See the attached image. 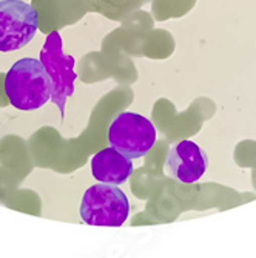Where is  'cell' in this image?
I'll return each instance as SVG.
<instances>
[{
  "mask_svg": "<svg viewBox=\"0 0 256 258\" xmlns=\"http://www.w3.org/2000/svg\"><path fill=\"white\" fill-rule=\"evenodd\" d=\"M39 28L37 11L22 0H0V51L8 53L28 45Z\"/></svg>",
  "mask_w": 256,
  "mask_h": 258,
  "instance_id": "5",
  "label": "cell"
},
{
  "mask_svg": "<svg viewBox=\"0 0 256 258\" xmlns=\"http://www.w3.org/2000/svg\"><path fill=\"white\" fill-rule=\"evenodd\" d=\"M91 173L99 182L121 185L133 175V162L110 146L91 158Z\"/></svg>",
  "mask_w": 256,
  "mask_h": 258,
  "instance_id": "7",
  "label": "cell"
},
{
  "mask_svg": "<svg viewBox=\"0 0 256 258\" xmlns=\"http://www.w3.org/2000/svg\"><path fill=\"white\" fill-rule=\"evenodd\" d=\"M208 167L207 153L193 141H181L170 147L165 159L167 173L182 184H193Z\"/></svg>",
  "mask_w": 256,
  "mask_h": 258,
  "instance_id": "6",
  "label": "cell"
},
{
  "mask_svg": "<svg viewBox=\"0 0 256 258\" xmlns=\"http://www.w3.org/2000/svg\"><path fill=\"white\" fill-rule=\"evenodd\" d=\"M128 214L130 203L127 195L113 184H95L82 197L80 218L90 226L121 227Z\"/></svg>",
  "mask_w": 256,
  "mask_h": 258,
  "instance_id": "2",
  "label": "cell"
},
{
  "mask_svg": "<svg viewBox=\"0 0 256 258\" xmlns=\"http://www.w3.org/2000/svg\"><path fill=\"white\" fill-rule=\"evenodd\" d=\"M5 93L13 107L31 111L51 99V81L40 59L23 57L5 76Z\"/></svg>",
  "mask_w": 256,
  "mask_h": 258,
  "instance_id": "1",
  "label": "cell"
},
{
  "mask_svg": "<svg viewBox=\"0 0 256 258\" xmlns=\"http://www.w3.org/2000/svg\"><path fill=\"white\" fill-rule=\"evenodd\" d=\"M40 60L51 81V101L59 107L60 116L65 114L66 99L74 93V57L65 54L62 39L57 31H51L40 50Z\"/></svg>",
  "mask_w": 256,
  "mask_h": 258,
  "instance_id": "4",
  "label": "cell"
},
{
  "mask_svg": "<svg viewBox=\"0 0 256 258\" xmlns=\"http://www.w3.org/2000/svg\"><path fill=\"white\" fill-rule=\"evenodd\" d=\"M108 143L130 159L145 156L156 143V128L142 114L124 111L111 121Z\"/></svg>",
  "mask_w": 256,
  "mask_h": 258,
  "instance_id": "3",
  "label": "cell"
}]
</instances>
